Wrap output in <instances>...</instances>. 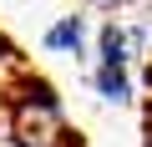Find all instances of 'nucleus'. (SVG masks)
<instances>
[{
    "mask_svg": "<svg viewBox=\"0 0 152 147\" xmlns=\"http://www.w3.org/2000/svg\"><path fill=\"white\" fill-rule=\"evenodd\" d=\"M46 46H51V51H66V56H81V46H86V26H81V15L56 20V26L46 31Z\"/></svg>",
    "mask_w": 152,
    "mask_h": 147,
    "instance_id": "f257e3e1",
    "label": "nucleus"
},
{
    "mask_svg": "<svg viewBox=\"0 0 152 147\" xmlns=\"http://www.w3.org/2000/svg\"><path fill=\"white\" fill-rule=\"evenodd\" d=\"M96 91H102L107 102H127V97H132L127 71H122V66H102V71H96Z\"/></svg>",
    "mask_w": 152,
    "mask_h": 147,
    "instance_id": "f03ea898",
    "label": "nucleus"
},
{
    "mask_svg": "<svg viewBox=\"0 0 152 147\" xmlns=\"http://www.w3.org/2000/svg\"><path fill=\"white\" fill-rule=\"evenodd\" d=\"M0 56H10V41H5V36H0Z\"/></svg>",
    "mask_w": 152,
    "mask_h": 147,
    "instance_id": "7ed1b4c3",
    "label": "nucleus"
},
{
    "mask_svg": "<svg viewBox=\"0 0 152 147\" xmlns=\"http://www.w3.org/2000/svg\"><path fill=\"white\" fill-rule=\"evenodd\" d=\"M142 147H152V122H147V137H142Z\"/></svg>",
    "mask_w": 152,
    "mask_h": 147,
    "instance_id": "20e7f679",
    "label": "nucleus"
},
{
    "mask_svg": "<svg viewBox=\"0 0 152 147\" xmlns=\"http://www.w3.org/2000/svg\"><path fill=\"white\" fill-rule=\"evenodd\" d=\"M96 5H117V0H96Z\"/></svg>",
    "mask_w": 152,
    "mask_h": 147,
    "instance_id": "39448f33",
    "label": "nucleus"
},
{
    "mask_svg": "<svg viewBox=\"0 0 152 147\" xmlns=\"http://www.w3.org/2000/svg\"><path fill=\"white\" fill-rule=\"evenodd\" d=\"M147 86H152V66H147Z\"/></svg>",
    "mask_w": 152,
    "mask_h": 147,
    "instance_id": "423d86ee",
    "label": "nucleus"
}]
</instances>
